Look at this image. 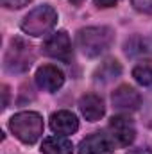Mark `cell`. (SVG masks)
Returning <instances> with one entry per match:
<instances>
[{"label": "cell", "mask_w": 152, "mask_h": 154, "mask_svg": "<svg viewBox=\"0 0 152 154\" xmlns=\"http://www.w3.org/2000/svg\"><path fill=\"white\" fill-rule=\"evenodd\" d=\"M132 77L141 86H150L152 84V61H141V63H138L132 68Z\"/></svg>", "instance_id": "9a60e30c"}, {"label": "cell", "mask_w": 152, "mask_h": 154, "mask_svg": "<svg viewBox=\"0 0 152 154\" xmlns=\"http://www.w3.org/2000/svg\"><path fill=\"white\" fill-rule=\"evenodd\" d=\"M114 143L108 134L95 133L79 143V154H113Z\"/></svg>", "instance_id": "ba28073f"}, {"label": "cell", "mask_w": 152, "mask_h": 154, "mask_svg": "<svg viewBox=\"0 0 152 154\" xmlns=\"http://www.w3.org/2000/svg\"><path fill=\"white\" fill-rule=\"evenodd\" d=\"M50 129L61 136L66 134H74L79 129V120L72 111H56L54 115L50 116Z\"/></svg>", "instance_id": "8fae6325"}, {"label": "cell", "mask_w": 152, "mask_h": 154, "mask_svg": "<svg viewBox=\"0 0 152 154\" xmlns=\"http://www.w3.org/2000/svg\"><path fill=\"white\" fill-rule=\"evenodd\" d=\"M131 4L136 11L152 14V0H131Z\"/></svg>", "instance_id": "2e32d148"}, {"label": "cell", "mask_w": 152, "mask_h": 154, "mask_svg": "<svg viewBox=\"0 0 152 154\" xmlns=\"http://www.w3.org/2000/svg\"><path fill=\"white\" fill-rule=\"evenodd\" d=\"M123 50L127 56H143V54H149L152 52V41L145 36H131L123 43Z\"/></svg>", "instance_id": "5bb4252c"}, {"label": "cell", "mask_w": 152, "mask_h": 154, "mask_svg": "<svg viewBox=\"0 0 152 154\" xmlns=\"http://www.w3.org/2000/svg\"><path fill=\"white\" fill-rule=\"evenodd\" d=\"M122 74V65L116 61V59H106L104 63H100V66L95 70V81L97 82H102V84H106V82H111L114 79H118Z\"/></svg>", "instance_id": "4fadbf2b"}, {"label": "cell", "mask_w": 152, "mask_h": 154, "mask_svg": "<svg viewBox=\"0 0 152 154\" xmlns=\"http://www.w3.org/2000/svg\"><path fill=\"white\" fill-rule=\"evenodd\" d=\"M79 50L88 57H97L111 48L114 41V31L106 25H95V27H84L75 36Z\"/></svg>", "instance_id": "6da1fadb"}, {"label": "cell", "mask_w": 152, "mask_h": 154, "mask_svg": "<svg viewBox=\"0 0 152 154\" xmlns=\"http://www.w3.org/2000/svg\"><path fill=\"white\" fill-rule=\"evenodd\" d=\"M79 109H81L82 116H84L86 120H90V122L100 120V118L104 116V113H106L104 100H102L99 95H95V93H86V95H82L81 100H79Z\"/></svg>", "instance_id": "30bf717a"}, {"label": "cell", "mask_w": 152, "mask_h": 154, "mask_svg": "<svg viewBox=\"0 0 152 154\" xmlns=\"http://www.w3.org/2000/svg\"><path fill=\"white\" fill-rule=\"evenodd\" d=\"M68 2H72V4H81L82 0H68Z\"/></svg>", "instance_id": "7402d4cb"}, {"label": "cell", "mask_w": 152, "mask_h": 154, "mask_svg": "<svg viewBox=\"0 0 152 154\" xmlns=\"http://www.w3.org/2000/svg\"><path fill=\"white\" fill-rule=\"evenodd\" d=\"M118 4V0H95L97 7H113Z\"/></svg>", "instance_id": "ac0fdd59"}, {"label": "cell", "mask_w": 152, "mask_h": 154, "mask_svg": "<svg viewBox=\"0 0 152 154\" xmlns=\"http://www.w3.org/2000/svg\"><path fill=\"white\" fill-rule=\"evenodd\" d=\"M34 52L23 38H13L4 57V68L9 74H23L32 66Z\"/></svg>", "instance_id": "3957f363"}, {"label": "cell", "mask_w": 152, "mask_h": 154, "mask_svg": "<svg viewBox=\"0 0 152 154\" xmlns=\"http://www.w3.org/2000/svg\"><path fill=\"white\" fill-rule=\"evenodd\" d=\"M108 136L111 138L114 147H129L136 138L134 122L129 116H113L108 124Z\"/></svg>", "instance_id": "5b68a950"}, {"label": "cell", "mask_w": 152, "mask_h": 154, "mask_svg": "<svg viewBox=\"0 0 152 154\" xmlns=\"http://www.w3.org/2000/svg\"><path fill=\"white\" fill-rule=\"evenodd\" d=\"M145 115H147V120L152 125V95L147 99V108H145Z\"/></svg>", "instance_id": "ffe728a7"}, {"label": "cell", "mask_w": 152, "mask_h": 154, "mask_svg": "<svg viewBox=\"0 0 152 154\" xmlns=\"http://www.w3.org/2000/svg\"><path fill=\"white\" fill-rule=\"evenodd\" d=\"M41 152L43 154H72L74 152V145L68 138L57 134V136H48L43 140L41 145Z\"/></svg>", "instance_id": "7c38bea8"}, {"label": "cell", "mask_w": 152, "mask_h": 154, "mask_svg": "<svg viewBox=\"0 0 152 154\" xmlns=\"http://www.w3.org/2000/svg\"><path fill=\"white\" fill-rule=\"evenodd\" d=\"M41 48H43V54H47L48 57L59 59L63 63H70L72 57H74L72 41H70V36L65 31H57L50 38H47V41L43 43Z\"/></svg>", "instance_id": "8992f818"}, {"label": "cell", "mask_w": 152, "mask_h": 154, "mask_svg": "<svg viewBox=\"0 0 152 154\" xmlns=\"http://www.w3.org/2000/svg\"><path fill=\"white\" fill-rule=\"evenodd\" d=\"M127 154H152V149L147 145V147H136V149H131Z\"/></svg>", "instance_id": "d6986e66"}, {"label": "cell", "mask_w": 152, "mask_h": 154, "mask_svg": "<svg viewBox=\"0 0 152 154\" xmlns=\"http://www.w3.org/2000/svg\"><path fill=\"white\" fill-rule=\"evenodd\" d=\"M2 90H4L2 93H4V108H5L7 106V99H9V88L7 86H2Z\"/></svg>", "instance_id": "44dd1931"}, {"label": "cell", "mask_w": 152, "mask_h": 154, "mask_svg": "<svg viewBox=\"0 0 152 154\" xmlns=\"http://www.w3.org/2000/svg\"><path fill=\"white\" fill-rule=\"evenodd\" d=\"M114 109L118 111H136L141 106V95L129 84L118 86L111 95Z\"/></svg>", "instance_id": "52a82bcc"}, {"label": "cell", "mask_w": 152, "mask_h": 154, "mask_svg": "<svg viewBox=\"0 0 152 154\" xmlns=\"http://www.w3.org/2000/svg\"><path fill=\"white\" fill-rule=\"evenodd\" d=\"M36 82H38V86L41 90L54 93V91H57L63 86L65 75H63V72L57 66L45 65V66L38 68V72H36Z\"/></svg>", "instance_id": "9c48e42d"}, {"label": "cell", "mask_w": 152, "mask_h": 154, "mask_svg": "<svg viewBox=\"0 0 152 154\" xmlns=\"http://www.w3.org/2000/svg\"><path fill=\"white\" fill-rule=\"evenodd\" d=\"M9 129L20 142L32 145L43 134V118L36 111H22L11 116Z\"/></svg>", "instance_id": "7a4b0ae2"}, {"label": "cell", "mask_w": 152, "mask_h": 154, "mask_svg": "<svg viewBox=\"0 0 152 154\" xmlns=\"http://www.w3.org/2000/svg\"><path fill=\"white\" fill-rule=\"evenodd\" d=\"M0 2H2V5L7 7V9H20V7L27 5L31 0H0Z\"/></svg>", "instance_id": "e0dca14e"}, {"label": "cell", "mask_w": 152, "mask_h": 154, "mask_svg": "<svg viewBox=\"0 0 152 154\" xmlns=\"http://www.w3.org/2000/svg\"><path fill=\"white\" fill-rule=\"evenodd\" d=\"M57 23V13L52 5H38L22 22V31L29 36H43Z\"/></svg>", "instance_id": "277c9868"}]
</instances>
